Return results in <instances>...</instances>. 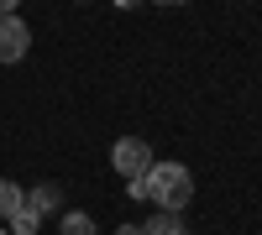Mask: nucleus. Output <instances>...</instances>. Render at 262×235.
<instances>
[{"label": "nucleus", "instance_id": "obj_1", "mask_svg": "<svg viewBox=\"0 0 262 235\" xmlns=\"http://www.w3.org/2000/svg\"><path fill=\"white\" fill-rule=\"evenodd\" d=\"M142 194L158 209H168V215H184L194 204V173L184 162H152V173L142 178Z\"/></svg>", "mask_w": 262, "mask_h": 235}, {"label": "nucleus", "instance_id": "obj_2", "mask_svg": "<svg viewBox=\"0 0 262 235\" xmlns=\"http://www.w3.org/2000/svg\"><path fill=\"white\" fill-rule=\"evenodd\" d=\"M111 162H116V173H121L126 183H142L158 157H152V146H147L142 136H121V141L111 146Z\"/></svg>", "mask_w": 262, "mask_h": 235}, {"label": "nucleus", "instance_id": "obj_3", "mask_svg": "<svg viewBox=\"0 0 262 235\" xmlns=\"http://www.w3.org/2000/svg\"><path fill=\"white\" fill-rule=\"evenodd\" d=\"M32 47V27L21 16H0V63H21Z\"/></svg>", "mask_w": 262, "mask_h": 235}, {"label": "nucleus", "instance_id": "obj_4", "mask_svg": "<svg viewBox=\"0 0 262 235\" xmlns=\"http://www.w3.org/2000/svg\"><path fill=\"white\" fill-rule=\"evenodd\" d=\"M142 235H189V230H184V220H179V215L158 209V215H152V220L142 225Z\"/></svg>", "mask_w": 262, "mask_h": 235}, {"label": "nucleus", "instance_id": "obj_5", "mask_svg": "<svg viewBox=\"0 0 262 235\" xmlns=\"http://www.w3.org/2000/svg\"><path fill=\"white\" fill-rule=\"evenodd\" d=\"M27 204V194H21V183H11V178H0V220H11L16 209Z\"/></svg>", "mask_w": 262, "mask_h": 235}, {"label": "nucleus", "instance_id": "obj_6", "mask_svg": "<svg viewBox=\"0 0 262 235\" xmlns=\"http://www.w3.org/2000/svg\"><path fill=\"white\" fill-rule=\"evenodd\" d=\"M6 225H11V235H37V225H42V215H37V209H32V204H21V209H16V215L6 220Z\"/></svg>", "mask_w": 262, "mask_h": 235}, {"label": "nucleus", "instance_id": "obj_7", "mask_svg": "<svg viewBox=\"0 0 262 235\" xmlns=\"http://www.w3.org/2000/svg\"><path fill=\"white\" fill-rule=\"evenodd\" d=\"M27 204L37 209V215H48V209H58V204H63V199H58V183H37Z\"/></svg>", "mask_w": 262, "mask_h": 235}, {"label": "nucleus", "instance_id": "obj_8", "mask_svg": "<svg viewBox=\"0 0 262 235\" xmlns=\"http://www.w3.org/2000/svg\"><path fill=\"white\" fill-rule=\"evenodd\" d=\"M63 235H100V225L84 215V209H69V215H63Z\"/></svg>", "mask_w": 262, "mask_h": 235}, {"label": "nucleus", "instance_id": "obj_9", "mask_svg": "<svg viewBox=\"0 0 262 235\" xmlns=\"http://www.w3.org/2000/svg\"><path fill=\"white\" fill-rule=\"evenodd\" d=\"M16 6H21V0H0V16H16Z\"/></svg>", "mask_w": 262, "mask_h": 235}, {"label": "nucleus", "instance_id": "obj_10", "mask_svg": "<svg viewBox=\"0 0 262 235\" xmlns=\"http://www.w3.org/2000/svg\"><path fill=\"white\" fill-rule=\"evenodd\" d=\"M116 235H142V225H116Z\"/></svg>", "mask_w": 262, "mask_h": 235}, {"label": "nucleus", "instance_id": "obj_11", "mask_svg": "<svg viewBox=\"0 0 262 235\" xmlns=\"http://www.w3.org/2000/svg\"><path fill=\"white\" fill-rule=\"evenodd\" d=\"M152 6H184V0H152Z\"/></svg>", "mask_w": 262, "mask_h": 235}, {"label": "nucleus", "instance_id": "obj_12", "mask_svg": "<svg viewBox=\"0 0 262 235\" xmlns=\"http://www.w3.org/2000/svg\"><path fill=\"white\" fill-rule=\"evenodd\" d=\"M116 6H142V0H116Z\"/></svg>", "mask_w": 262, "mask_h": 235}, {"label": "nucleus", "instance_id": "obj_13", "mask_svg": "<svg viewBox=\"0 0 262 235\" xmlns=\"http://www.w3.org/2000/svg\"><path fill=\"white\" fill-rule=\"evenodd\" d=\"M0 235H11V230H0Z\"/></svg>", "mask_w": 262, "mask_h": 235}]
</instances>
